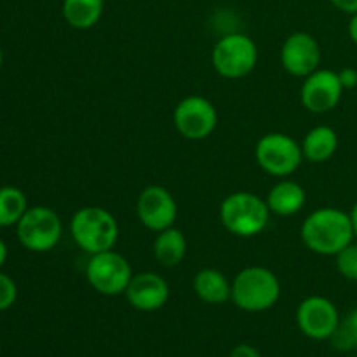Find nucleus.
<instances>
[{
	"mask_svg": "<svg viewBox=\"0 0 357 357\" xmlns=\"http://www.w3.org/2000/svg\"><path fill=\"white\" fill-rule=\"evenodd\" d=\"M267 206L272 215L293 216L303 209L307 202V192L298 181L282 178L267 194Z\"/></svg>",
	"mask_w": 357,
	"mask_h": 357,
	"instance_id": "15",
	"label": "nucleus"
},
{
	"mask_svg": "<svg viewBox=\"0 0 357 357\" xmlns=\"http://www.w3.org/2000/svg\"><path fill=\"white\" fill-rule=\"evenodd\" d=\"M105 0H63L61 13L68 26L75 30H89L101 20Z\"/></svg>",
	"mask_w": 357,
	"mask_h": 357,
	"instance_id": "19",
	"label": "nucleus"
},
{
	"mask_svg": "<svg viewBox=\"0 0 357 357\" xmlns=\"http://www.w3.org/2000/svg\"><path fill=\"white\" fill-rule=\"evenodd\" d=\"M347 31L351 40L357 45V13L351 14V20H349V24H347Z\"/></svg>",
	"mask_w": 357,
	"mask_h": 357,
	"instance_id": "27",
	"label": "nucleus"
},
{
	"mask_svg": "<svg viewBox=\"0 0 357 357\" xmlns=\"http://www.w3.org/2000/svg\"><path fill=\"white\" fill-rule=\"evenodd\" d=\"M281 65L289 75L305 79L321 65V45L307 31H295L281 47Z\"/></svg>",
	"mask_w": 357,
	"mask_h": 357,
	"instance_id": "13",
	"label": "nucleus"
},
{
	"mask_svg": "<svg viewBox=\"0 0 357 357\" xmlns=\"http://www.w3.org/2000/svg\"><path fill=\"white\" fill-rule=\"evenodd\" d=\"M70 234L77 246L87 255L114 250L119 239V223L101 206H84L70 220Z\"/></svg>",
	"mask_w": 357,
	"mask_h": 357,
	"instance_id": "3",
	"label": "nucleus"
},
{
	"mask_svg": "<svg viewBox=\"0 0 357 357\" xmlns=\"http://www.w3.org/2000/svg\"><path fill=\"white\" fill-rule=\"evenodd\" d=\"M300 237L312 253L337 257L354 243L356 232L349 213L338 208H319L303 220Z\"/></svg>",
	"mask_w": 357,
	"mask_h": 357,
	"instance_id": "1",
	"label": "nucleus"
},
{
	"mask_svg": "<svg viewBox=\"0 0 357 357\" xmlns=\"http://www.w3.org/2000/svg\"><path fill=\"white\" fill-rule=\"evenodd\" d=\"M132 272L128 258L114 250L89 255L86 265V278L91 288L105 296L124 295L131 282Z\"/></svg>",
	"mask_w": 357,
	"mask_h": 357,
	"instance_id": "8",
	"label": "nucleus"
},
{
	"mask_svg": "<svg viewBox=\"0 0 357 357\" xmlns=\"http://www.w3.org/2000/svg\"><path fill=\"white\" fill-rule=\"evenodd\" d=\"M7 255H9V250H7V244L3 243L2 239H0V268H2L3 264H6Z\"/></svg>",
	"mask_w": 357,
	"mask_h": 357,
	"instance_id": "28",
	"label": "nucleus"
},
{
	"mask_svg": "<svg viewBox=\"0 0 357 357\" xmlns=\"http://www.w3.org/2000/svg\"><path fill=\"white\" fill-rule=\"evenodd\" d=\"M330 342L340 352L357 351V307L345 317H340L337 331L330 338Z\"/></svg>",
	"mask_w": 357,
	"mask_h": 357,
	"instance_id": "21",
	"label": "nucleus"
},
{
	"mask_svg": "<svg viewBox=\"0 0 357 357\" xmlns=\"http://www.w3.org/2000/svg\"><path fill=\"white\" fill-rule=\"evenodd\" d=\"M187 248L188 244L183 232L176 229V227H169V229L162 230V232H157L152 248L153 258L162 267L173 268L185 260Z\"/></svg>",
	"mask_w": 357,
	"mask_h": 357,
	"instance_id": "18",
	"label": "nucleus"
},
{
	"mask_svg": "<svg viewBox=\"0 0 357 357\" xmlns=\"http://www.w3.org/2000/svg\"><path fill=\"white\" fill-rule=\"evenodd\" d=\"M303 159L321 164L330 160L338 149V135L330 126H316L302 139Z\"/></svg>",
	"mask_w": 357,
	"mask_h": 357,
	"instance_id": "17",
	"label": "nucleus"
},
{
	"mask_svg": "<svg viewBox=\"0 0 357 357\" xmlns=\"http://www.w3.org/2000/svg\"><path fill=\"white\" fill-rule=\"evenodd\" d=\"M229 357H261V354L253 347V345L241 344V345H236V347L230 351Z\"/></svg>",
	"mask_w": 357,
	"mask_h": 357,
	"instance_id": "25",
	"label": "nucleus"
},
{
	"mask_svg": "<svg viewBox=\"0 0 357 357\" xmlns=\"http://www.w3.org/2000/svg\"><path fill=\"white\" fill-rule=\"evenodd\" d=\"M279 298H281V282L271 268L251 265L243 268L234 278L230 302L244 312H265L272 309Z\"/></svg>",
	"mask_w": 357,
	"mask_h": 357,
	"instance_id": "2",
	"label": "nucleus"
},
{
	"mask_svg": "<svg viewBox=\"0 0 357 357\" xmlns=\"http://www.w3.org/2000/svg\"><path fill=\"white\" fill-rule=\"evenodd\" d=\"M349 215H351L352 227H354V232H356V237H357V202L354 206H352V209H351V213H349Z\"/></svg>",
	"mask_w": 357,
	"mask_h": 357,
	"instance_id": "29",
	"label": "nucleus"
},
{
	"mask_svg": "<svg viewBox=\"0 0 357 357\" xmlns=\"http://www.w3.org/2000/svg\"><path fill=\"white\" fill-rule=\"evenodd\" d=\"M3 65V52H2V47H0V68H2Z\"/></svg>",
	"mask_w": 357,
	"mask_h": 357,
	"instance_id": "30",
	"label": "nucleus"
},
{
	"mask_svg": "<svg viewBox=\"0 0 357 357\" xmlns=\"http://www.w3.org/2000/svg\"><path fill=\"white\" fill-rule=\"evenodd\" d=\"M255 159L271 176L288 178L302 166V145L284 132H268L258 139L255 146Z\"/></svg>",
	"mask_w": 357,
	"mask_h": 357,
	"instance_id": "7",
	"label": "nucleus"
},
{
	"mask_svg": "<svg viewBox=\"0 0 357 357\" xmlns=\"http://www.w3.org/2000/svg\"><path fill=\"white\" fill-rule=\"evenodd\" d=\"M17 286L10 275L0 272V312H6L16 303Z\"/></svg>",
	"mask_w": 357,
	"mask_h": 357,
	"instance_id": "23",
	"label": "nucleus"
},
{
	"mask_svg": "<svg viewBox=\"0 0 357 357\" xmlns=\"http://www.w3.org/2000/svg\"><path fill=\"white\" fill-rule=\"evenodd\" d=\"M192 286L197 298L209 305H222L232 298V281L218 268H201Z\"/></svg>",
	"mask_w": 357,
	"mask_h": 357,
	"instance_id": "16",
	"label": "nucleus"
},
{
	"mask_svg": "<svg viewBox=\"0 0 357 357\" xmlns=\"http://www.w3.org/2000/svg\"><path fill=\"white\" fill-rule=\"evenodd\" d=\"M124 295L132 309L139 312H155L169 300V284L155 272H139L132 275Z\"/></svg>",
	"mask_w": 357,
	"mask_h": 357,
	"instance_id": "14",
	"label": "nucleus"
},
{
	"mask_svg": "<svg viewBox=\"0 0 357 357\" xmlns=\"http://www.w3.org/2000/svg\"><path fill=\"white\" fill-rule=\"evenodd\" d=\"M340 323L337 305L326 296L314 295L302 300L296 309V324L307 338L316 342L330 340Z\"/></svg>",
	"mask_w": 357,
	"mask_h": 357,
	"instance_id": "10",
	"label": "nucleus"
},
{
	"mask_svg": "<svg viewBox=\"0 0 357 357\" xmlns=\"http://www.w3.org/2000/svg\"><path fill=\"white\" fill-rule=\"evenodd\" d=\"M173 124L183 138L201 142L215 132L218 126V112L208 98L192 94L174 107Z\"/></svg>",
	"mask_w": 357,
	"mask_h": 357,
	"instance_id": "9",
	"label": "nucleus"
},
{
	"mask_svg": "<svg viewBox=\"0 0 357 357\" xmlns=\"http://www.w3.org/2000/svg\"><path fill=\"white\" fill-rule=\"evenodd\" d=\"M344 86L338 72L328 68H317L303 79L300 89V101L303 108L312 114H328L340 103Z\"/></svg>",
	"mask_w": 357,
	"mask_h": 357,
	"instance_id": "12",
	"label": "nucleus"
},
{
	"mask_svg": "<svg viewBox=\"0 0 357 357\" xmlns=\"http://www.w3.org/2000/svg\"><path fill=\"white\" fill-rule=\"evenodd\" d=\"M338 77H340V82L344 86V89H354L357 87V70L352 68V66H345L338 72Z\"/></svg>",
	"mask_w": 357,
	"mask_h": 357,
	"instance_id": "24",
	"label": "nucleus"
},
{
	"mask_svg": "<svg viewBox=\"0 0 357 357\" xmlns=\"http://www.w3.org/2000/svg\"><path fill=\"white\" fill-rule=\"evenodd\" d=\"M136 215L142 225L152 232L174 227L178 218V204L166 187L160 185H149L143 188L136 201Z\"/></svg>",
	"mask_w": 357,
	"mask_h": 357,
	"instance_id": "11",
	"label": "nucleus"
},
{
	"mask_svg": "<svg viewBox=\"0 0 357 357\" xmlns=\"http://www.w3.org/2000/svg\"><path fill=\"white\" fill-rule=\"evenodd\" d=\"M337 268L349 281H357V243H351L337 255Z\"/></svg>",
	"mask_w": 357,
	"mask_h": 357,
	"instance_id": "22",
	"label": "nucleus"
},
{
	"mask_svg": "<svg viewBox=\"0 0 357 357\" xmlns=\"http://www.w3.org/2000/svg\"><path fill=\"white\" fill-rule=\"evenodd\" d=\"M211 63L216 73L223 79H243L257 66L258 47L246 33L232 31L216 42L211 52Z\"/></svg>",
	"mask_w": 357,
	"mask_h": 357,
	"instance_id": "5",
	"label": "nucleus"
},
{
	"mask_svg": "<svg viewBox=\"0 0 357 357\" xmlns=\"http://www.w3.org/2000/svg\"><path fill=\"white\" fill-rule=\"evenodd\" d=\"M21 246L31 253H47L59 244L63 222L54 209L47 206H30L16 225Z\"/></svg>",
	"mask_w": 357,
	"mask_h": 357,
	"instance_id": "6",
	"label": "nucleus"
},
{
	"mask_svg": "<svg viewBox=\"0 0 357 357\" xmlns=\"http://www.w3.org/2000/svg\"><path fill=\"white\" fill-rule=\"evenodd\" d=\"M330 3L345 14L357 13V0H330Z\"/></svg>",
	"mask_w": 357,
	"mask_h": 357,
	"instance_id": "26",
	"label": "nucleus"
},
{
	"mask_svg": "<svg viewBox=\"0 0 357 357\" xmlns=\"http://www.w3.org/2000/svg\"><path fill=\"white\" fill-rule=\"evenodd\" d=\"M267 201L253 192H234L220 206V222L237 237H255L264 232L271 220Z\"/></svg>",
	"mask_w": 357,
	"mask_h": 357,
	"instance_id": "4",
	"label": "nucleus"
},
{
	"mask_svg": "<svg viewBox=\"0 0 357 357\" xmlns=\"http://www.w3.org/2000/svg\"><path fill=\"white\" fill-rule=\"evenodd\" d=\"M28 208V199L21 188L13 185L0 187V229L16 227Z\"/></svg>",
	"mask_w": 357,
	"mask_h": 357,
	"instance_id": "20",
	"label": "nucleus"
}]
</instances>
